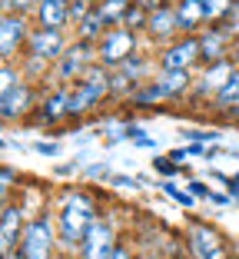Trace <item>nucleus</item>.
I'll return each mask as SVG.
<instances>
[{
    "mask_svg": "<svg viewBox=\"0 0 239 259\" xmlns=\"http://www.w3.org/2000/svg\"><path fill=\"white\" fill-rule=\"evenodd\" d=\"M70 44H73V33L70 30H46V27H37V23H33L27 54H37V57H43V60L57 63L70 50Z\"/></svg>",
    "mask_w": 239,
    "mask_h": 259,
    "instance_id": "obj_14",
    "label": "nucleus"
},
{
    "mask_svg": "<svg viewBox=\"0 0 239 259\" xmlns=\"http://www.w3.org/2000/svg\"><path fill=\"white\" fill-rule=\"evenodd\" d=\"M232 180H236V183H239V173H236V176H232Z\"/></svg>",
    "mask_w": 239,
    "mask_h": 259,
    "instance_id": "obj_42",
    "label": "nucleus"
},
{
    "mask_svg": "<svg viewBox=\"0 0 239 259\" xmlns=\"http://www.w3.org/2000/svg\"><path fill=\"white\" fill-rule=\"evenodd\" d=\"M139 37H143V33H133L130 27H110V30L103 33V40L97 44L100 63H103L107 70L123 67L130 57L139 54Z\"/></svg>",
    "mask_w": 239,
    "mask_h": 259,
    "instance_id": "obj_9",
    "label": "nucleus"
},
{
    "mask_svg": "<svg viewBox=\"0 0 239 259\" xmlns=\"http://www.w3.org/2000/svg\"><path fill=\"white\" fill-rule=\"evenodd\" d=\"M0 259H23V256H20V252L14 249V252H0Z\"/></svg>",
    "mask_w": 239,
    "mask_h": 259,
    "instance_id": "obj_39",
    "label": "nucleus"
},
{
    "mask_svg": "<svg viewBox=\"0 0 239 259\" xmlns=\"http://www.w3.org/2000/svg\"><path fill=\"white\" fill-rule=\"evenodd\" d=\"M17 252L23 259H54L60 249V236H57V223H54V209L46 206L40 213H33L23 226V236L17 243Z\"/></svg>",
    "mask_w": 239,
    "mask_h": 259,
    "instance_id": "obj_3",
    "label": "nucleus"
},
{
    "mask_svg": "<svg viewBox=\"0 0 239 259\" xmlns=\"http://www.w3.org/2000/svg\"><path fill=\"white\" fill-rule=\"evenodd\" d=\"M86 176H90V180H107L110 169L107 166H86Z\"/></svg>",
    "mask_w": 239,
    "mask_h": 259,
    "instance_id": "obj_36",
    "label": "nucleus"
},
{
    "mask_svg": "<svg viewBox=\"0 0 239 259\" xmlns=\"http://www.w3.org/2000/svg\"><path fill=\"white\" fill-rule=\"evenodd\" d=\"M107 30H110V23H107V17L100 14V7H97V10H90V14H86L77 27H73V37H77V40H86V44H100Z\"/></svg>",
    "mask_w": 239,
    "mask_h": 259,
    "instance_id": "obj_21",
    "label": "nucleus"
},
{
    "mask_svg": "<svg viewBox=\"0 0 239 259\" xmlns=\"http://www.w3.org/2000/svg\"><path fill=\"white\" fill-rule=\"evenodd\" d=\"M156 67L160 70H200V33H179L173 44L156 50Z\"/></svg>",
    "mask_w": 239,
    "mask_h": 259,
    "instance_id": "obj_11",
    "label": "nucleus"
},
{
    "mask_svg": "<svg viewBox=\"0 0 239 259\" xmlns=\"http://www.w3.org/2000/svg\"><path fill=\"white\" fill-rule=\"evenodd\" d=\"M183 137L189 140V143L216 146V143H223V130H183Z\"/></svg>",
    "mask_w": 239,
    "mask_h": 259,
    "instance_id": "obj_26",
    "label": "nucleus"
},
{
    "mask_svg": "<svg viewBox=\"0 0 239 259\" xmlns=\"http://www.w3.org/2000/svg\"><path fill=\"white\" fill-rule=\"evenodd\" d=\"M30 17L46 30H70V0H40Z\"/></svg>",
    "mask_w": 239,
    "mask_h": 259,
    "instance_id": "obj_17",
    "label": "nucleus"
},
{
    "mask_svg": "<svg viewBox=\"0 0 239 259\" xmlns=\"http://www.w3.org/2000/svg\"><path fill=\"white\" fill-rule=\"evenodd\" d=\"M97 7H100L103 17H107L110 27H123V17H126V10L133 7V0H100Z\"/></svg>",
    "mask_w": 239,
    "mask_h": 259,
    "instance_id": "obj_23",
    "label": "nucleus"
},
{
    "mask_svg": "<svg viewBox=\"0 0 239 259\" xmlns=\"http://www.w3.org/2000/svg\"><path fill=\"white\" fill-rule=\"evenodd\" d=\"M133 4H139V7H147L150 14L153 10H160V7H166V4H173V0H133Z\"/></svg>",
    "mask_w": 239,
    "mask_h": 259,
    "instance_id": "obj_35",
    "label": "nucleus"
},
{
    "mask_svg": "<svg viewBox=\"0 0 239 259\" xmlns=\"http://www.w3.org/2000/svg\"><path fill=\"white\" fill-rule=\"evenodd\" d=\"M173 4H176V0H173Z\"/></svg>",
    "mask_w": 239,
    "mask_h": 259,
    "instance_id": "obj_45",
    "label": "nucleus"
},
{
    "mask_svg": "<svg viewBox=\"0 0 239 259\" xmlns=\"http://www.w3.org/2000/svg\"><path fill=\"white\" fill-rule=\"evenodd\" d=\"M153 169H156L160 176H166V180H173V176L183 173V163H176L170 153H166V156H156V160H153Z\"/></svg>",
    "mask_w": 239,
    "mask_h": 259,
    "instance_id": "obj_30",
    "label": "nucleus"
},
{
    "mask_svg": "<svg viewBox=\"0 0 239 259\" xmlns=\"http://www.w3.org/2000/svg\"><path fill=\"white\" fill-rule=\"evenodd\" d=\"M97 4H100V0H70V33H73V27H77L90 10H97Z\"/></svg>",
    "mask_w": 239,
    "mask_h": 259,
    "instance_id": "obj_28",
    "label": "nucleus"
},
{
    "mask_svg": "<svg viewBox=\"0 0 239 259\" xmlns=\"http://www.w3.org/2000/svg\"><path fill=\"white\" fill-rule=\"evenodd\" d=\"M113 183H120V186H136V180H133V176H116Z\"/></svg>",
    "mask_w": 239,
    "mask_h": 259,
    "instance_id": "obj_38",
    "label": "nucleus"
},
{
    "mask_svg": "<svg viewBox=\"0 0 239 259\" xmlns=\"http://www.w3.org/2000/svg\"><path fill=\"white\" fill-rule=\"evenodd\" d=\"M236 67H239V63L232 60V57H229V60L200 67V73H196V80H193V90H189L186 103H200V100H203V113H206V107L213 103V97H216V93L226 87V80L236 73Z\"/></svg>",
    "mask_w": 239,
    "mask_h": 259,
    "instance_id": "obj_10",
    "label": "nucleus"
},
{
    "mask_svg": "<svg viewBox=\"0 0 239 259\" xmlns=\"http://www.w3.org/2000/svg\"><path fill=\"white\" fill-rule=\"evenodd\" d=\"M110 100H113V93H110V70L103 63H97V67L86 70L83 80H77L70 87V123L103 110Z\"/></svg>",
    "mask_w": 239,
    "mask_h": 259,
    "instance_id": "obj_2",
    "label": "nucleus"
},
{
    "mask_svg": "<svg viewBox=\"0 0 239 259\" xmlns=\"http://www.w3.org/2000/svg\"><path fill=\"white\" fill-rule=\"evenodd\" d=\"M236 7H239L236 0H203V14H206L209 27H213V23H223Z\"/></svg>",
    "mask_w": 239,
    "mask_h": 259,
    "instance_id": "obj_24",
    "label": "nucleus"
},
{
    "mask_svg": "<svg viewBox=\"0 0 239 259\" xmlns=\"http://www.w3.org/2000/svg\"><path fill=\"white\" fill-rule=\"evenodd\" d=\"M33 33V17L30 14H4L0 17V60L17 63L27 54Z\"/></svg>",
    "mask_w": 239,
    "mask_h": 259,
    "instance_id": "obj_8",
    "label": "nucleus"
},
{
    "mask_svg": "<svg viewBox=\"0 0 239 259\" xmlns=\"http://www.w3.org/2000/svg\"><path fill=\"white\" fill-rule=\"evenodd\" d=\"M236 4H239V0H236Z\"/></svg>",
    "mask_w": 239,
    "mask_h": 259,
    "instance_id": "obj_46",
    "label": "nucleus"
},
{
    "mask_svg": "<svg viewBox=\"0 0 239 259\" xmlns=\"http://www.w3.org/2000/svg\"><path fill=\"white\" fill-rule=\"evenodd\" d=\"M232 60H236V63H239V37H236V40H232Z\"/></svg>",
    "mask_w": 239,
    "mask_h": 259,
    "instance_id": "obj_40",
    "label": "nucleus"
},
{
    "mask_svg": "<svg viewBox=\"0 0 239 259\" xmlns=\"http://www.w3.org/2000/svg\"><path fill=\"white\" fill-rule=\"evenodd\" d=\"M33 150H37L40 156H57V150H60V146H57V143H43V140H37V143H33Z\"/></svg>",
    "mask_w": 239,
    "mask_h": 259,
    "instance_id": "obj_34",
    "label": "nucleus"
},
{
    "mask_svg": "<svg viewBox=\"0 0 239 259\" xmlns=\"http://www.w3.org/2000/svg\"><path fill=\"white\" fill-rule=\"evenodd\" d=\"M40 90L43 87L30 83V80H20V83H14L10 90H0V116H4V123H30L33 110H37L40 103Z\"/></svg>",
    "mask_w": 239,
    "mask_h": 259,
    "instance_id": "obj_7",
    "label": "nucleus"
},
{
    "mask_svg": "<svg viewBox=\"0 0 239 259\" xmlns=\"http://www.w3.org/2000/svg\"><path fill=\"white\" fill-rule=\"evenodd\" d=\"M120 243H123V236H120V223L103 209V216L90 226V233L83 236V243H80V249L73 252V256L77 259H110Z\"/></svg>",
    "mask_w": 239,
    "mask_h": 259,
    "instance_id": "obj_5",
    "label": "nucleus"
},
{
    "mask_svg": "<svg viewBox=\"0 0 239 259\" xmlns=\"http://www.w3.org/2000/svg\"><path fill=\"white\" fill-rule=\"evenodd\" d=\"M50 209H54L60 249L67 256H73L83 243V236L90 233V226L103 216V199L90 186H63L57 193V199L50 203Z\"/></svg>",
    "mask_w": 239,
    "mask_h": 259,
    "instance_id": "obj_1",
    "label": "nucleus"
},
{
    "mask_svg": "<svg viewBox=\"0 0 239 259\" xmlns=\"http://www.w3.org/2000/svg\"><path fill=\"white\" fill-rule=\"evenodd\" d=\"M200 57H203V67H206V63L229 60L232 57V40L226 37L219 27H206V30L200 33Z\"/></svg>",
    "mask_w": 239,
    "mask_h": 259,
    "instance_id": "obj_18",
    "label": "nucleus"
},
{
    "mask_svg": "<svg viewBox=\"0 0 239 259\" xmlns=\"http://www.w3.org/2000/svg\"><path fill=\"white\" fill-rule=\"evenodd\" d=\"M27 220H30V216H27V206L20 203V196L0 203V252H14L17 249Z\"/></svg>",
    "mask_w": 239,
    "mask_h": 259,
    "instance_id": "obj_13",
    "label": "nucleus"
},
{
    "mask_svg": "<svg viewBox=\"0 0 239 259\" xmlns=\"http://www.w3.org/2000/svg\"><path fill=\"white\" fill-rule=\"evenodd\" d=\"M17 67H20L23 80H30V83L37 87H50V73H54V63L43 60V57L37 54H23L20 60H17Z\"/></svg>",
    "mask_w": 239,
    "mask_h": 259,
    "instance_id": "obj_20",
    "label": "nucleus"
},
{
    "mask_svg": "<svg viewBox=\"0 0 239 259\" xmlns=\"http://www.w3.org/2000/svg\"><path fill=\"white\" fill-rule=\"evenodd\" d=\"M147 20H150V10L139 7V4H133V7L126 10V17H123V27H130L133 33H147Z\"/></svg>",
    "mask_w": 239,
    "mask_h": 259,
    "instance_id": "obj_25",
    "label": "nucleus"
},
{
    "mask_svg": "<svg viewBox=\"0 0 239 259\" xmlns=\"http://www.w3.org/2000/svg\"><path fill=\"white\" fill-rule=\"evenodd\" d=\"M100 63V54H97V44H86V40H77L70 44V50L54 63V73H50V83L54 87H73L77 80H83L86 70Z\"/></svg>",
    "mask_w": 239,
    "mask_h": 259,
    "instance_id": "obj_4",
    "label": "nucleus"
},
{
    "mask_svg": "<svg viewBox=\"0 0 239 259\" xmlns=\"http://www.w3.org/2000/svg\"><path fill=\"white\" fill-rule=\"evenodd\" d=\"M239 103V67H236V73L226 80V87L213 97V103L206 107V116H219V113H226L229 107H236Z\"/></svg>",
    "mask_w": 239,
    "mask_h": 259,
    "instance_id": "obj_22",
    "label": "nucleus"
},
{
    "mask_svg": "<svg viewBox=\"0 0 239 259\" xmlns=\"http://www.w3.org/2000/svg\"><path fill=\"white\" fill-rule=\"evenodd\" d=\"M186 252L189 259H232L226 236L203 220H193L186 226Z\"/></svg>",
    "mask_w": 239,
    "mask_h": 259,
    "instance_id": "obj_6",
    "label": "nucleus"
},
{
    "mask_svg": "<svg viewBox=\"0 0 239 259\" xmlns=\"http://www.w3.org/2000/svg\"><path fill=\"white\" fill-rule=\"evenodd\" d=\"M179 33H183V30H179L176 4H166V7H160V10H153V14H150V20H147V33H143V37H147L150 44H156V50H160V47L173 44Z\"/></svg>",
    "mask_w": 239,
    "mask_h": 259,
    "instance_id": "obj_15",
    "label": "nucleus"
},
{
    "mask_svg": "<svg viewBox=\"0 0 239 259\" xmlns=\"http://www.w3.org/2000/svg\"><path fill=\"white\" fill-rule=\"evenodd\" d=\"M139 259H166V256H163V252H153V249H143Z\"/></svg>",
    "mask_w": 239,
    "mask_h": 259,
    "instance_id": "obj_37",
    "label": "nucleus"
},
{
    "mask_svg": "<svg viewBox=\"0 0 239 259\" xmlns=\"http://www.w3.org/2000/svg\"><path fill=\"white\" fill-rule=\"evenodd\" d=\"M186 190L193 193L196 199H213V193H209V186L203 183V180H189V183H186Z\"/></svg>",
    "mask_w": 239,
    "mask_h": 259,
    "instance_id": "obj_32",
    "label": "nucleus"
},
{
    "mask_svg": "<svg viewBox=\"0 0 239 259\" xmlns=\"http://www.w3.org/2000/svg\"><path fill=\"white\" fill-rule=\"evenodd\" d=\"M193 70H156L153 83L163 90V97H166V103H183L186 97H189V90H193Z\"/></svg>",
    "mask_w": 239,
    "mask_h": 259,
    "instance_id": "obj_16",
    "label": "nucleus"
},
{
    "mask_svg": "<svg viewBox=\"0 0 239 259\" xmlns=\"http://www.w3.org/2000/svg\"><path fill=\"white\" fill-rule=\"evenodd\" d=\"M0 180H4V183H0V196H4V203H7V199H14V186L20 183V173H17L10 163H4V173H0Z\"/></svg>",
    "mask_w": 239,
    "mask_h": 259,
    "instance_id": "obj_29",
    "label": "nucleus"
},
{
    "mask_svg": "<svg viewBox=\"0 0 239 259\" xmlns=\"http://www.w3.org/2000/svg\"><path fill=\"white\" fill-rule=\"evenodd\" d=\"M70 120V87H43L40 103L30 116V126H57Z\"/></svg>",
    "mask_w": 239,
    "mask_h": 259,
    "instance_id": "obj_12",
    "label": "nucleus"
},
{
    "mask_svg": "<svg viewBox=\"0 0 239 259\" xmlns=\"http://www.w3.org/2000/svg\"><path fill=\"white\" fill-rule=\"evenodd\" d=\"M40 0H0L4 14H33Z\"/></svg>",
    "mask_w": 239,
    "mask_h": 259,
    "instance_id": "obj_31",
    "label": "nucleus"
},
{
    "mask_svg": "<svg viewBox=\"0 0 239 259\" xmlns=\"http://www.w3.org/2000/svg\"><path fill=\"white\" fill-rule=\"evenodd\" d=\"M70 259H77V256H70Z\"/></svg>",
    "mask_w": 239,
    "mask_h": 259,
    "instance_id": "obj_44",
    "label": "nucleus"
},
{
    "mask_svg": "<svg viewBox=\"0 0 239 259\" xmlns=\"http://www.w3.org/2000/svg\"><path fill=\"white\" fill-rule=\"evenodd\" d=\"M54 259H70V256H67V252H57V256H54Z\"/></svg>",
    "mask_w": 239,
    "mask_h": 259,
    "instance_id": "obj_41",
    "label": "nucleus"
},
{
    "mask_svg": "<svg viewBox=\"0 0 239 259\" xmlns=\"http://www.w3.org/2000/svg\"><path fill=\"white\" fill-rule=\"evenodd\" d=\"M236 206H239V196H236Z\"/></svg>",
    "mask_w": 239,
    "mask_h": 259,
    "instance_id": "obj_43",
    "label": "nucleus"
},
{
    "mask_svg": "<svg viewBox=\"0 0 239 259\" xmlns=\"http://www.w3.org/2000/svg\"><path fill=\"white\" fill-rule=\"evenodd\" d=\"M110 259H139V252H136V246H133V243H126V239H123V243L116 246V252H113Z\"/></svg>",
    "mask_w": 239,
    "mask_h": 259,
    "instance_id": "obj_33",
    "label": "nucleus"
},
{
    "mask_svg": "<svg viewBox=\"0 0 239 259\" xmlns=\"http://www.w3.org/2000/svg\"><path fill=\"white\" fill-rule=\"evenodd\" d=\"M176 17L183 33H203L209 27L203 14V0H176Z\"/></svg>",
    "mask_w": 239,
    "mask_h": 259,
    "instance_id": "obj_19",
    "label": "nucleus"
},
{
    "mask_svg": "<svg viewBox=\"0 0 239 259\" xmlns=\"http://www.w3.org/2000/svg\"><path fill=\"white\" fill-rule=\"evenodd\" d=\"M163 193H166L170 199H176L183 209H193V206H196V196H193V193H183L176 186V180H163Z\"/></svg>",
    "mask_w": 239,
    "mask_h": 259,
    "instance_id": "obj_27",
    "label": "nucleus"
}]
</instances>
